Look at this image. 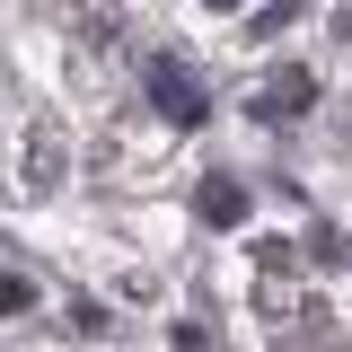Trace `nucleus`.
<instances>
[{"instance_id":"1","label":"nucleus","mask_w":352,"mask_h":352,"mask_svg":"<svg viewBox=\"0 0 352 352\" xmlns=\"http://www.w3.org/2000/svg\"><path fill=\"white\" fill-rule=\"evenodd\" d=\"M150 106H159L168 124H203V80L176 71V62H150Z\"/></svg>"},{"instance_id":"2","label":"nucleus","mask_w":352,"mask_h":352,"mask_svg":"<svg viewBox=\"0 0 352 352\" xmlns=\"http://www.w3.org/2000/svg\"><path fill=\"white\" fill-rule=\"evenodd\" d=\"M194 212L212 220V229H238V220H247V194H238V185H229V176H212V185H203V194H194Z\"/></svg>"},{"instance_id":"3","label":"nucleus","mask_w":352,"mask_h":352,"mask_svg":"<svg viewBox=\"0 0 352 352\" xmlns=\"http://www.w3.org/2000/svg\"><path fill=\"white\" fill-rule=\"evenodd\" d=\"M27 185H36V194H53V185H62V141H53V132H36V141H27Z\"/></svg>"},{"instance_id":"4","label":"nucleus","mask_w":352,"mask_h":352,"mask_svg":"<svg viewBox=\"0 0 352 352\" xmlns=\"http://www.w3.org/2000/svg\"><path fill=\"white\" fill-rule=\"evenodd\" d=\"M300 106H308V71H282V80L264 88V106H256V115H300Z\"/></svg>"},{"instance_id":"5","label":"nucleus","mask_w":352,"mask_h":352,"mask_svg":"<svg viewBox=\"0 0 352 352\" xmlns=\"http://www.w3.org/2000/svg\"><path fill=\"white\" fill-rule=\"evenodd\" d=\"M212 9H238V0H212Z\"/></svg>"}]
</instances>
